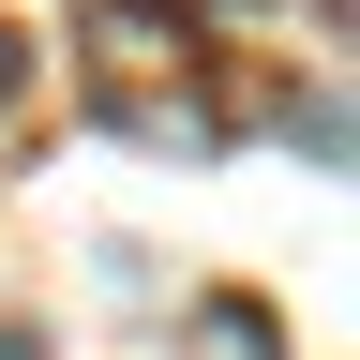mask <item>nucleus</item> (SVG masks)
<instances>
[{
    "instance_id": "nucleus-1",
    "label": "nucleus",
    "mask_w": 360,
    "mask_h": 360,
    "mask_svg": "<svg viewBox=\"0 0 360 360\" xmlns=\"http://www.w3.org/2000/svg\"><path fill=\"white\" fill-rule=\"evenodd\" d=\"M15 90H30V45H15V30H0V105H15Z\"/></svg>"
},
{
    "instance_id": "nucleus-2",
    "label": "nucleus",
    "mask_w": 360,
    "mask_h": 360,
    "mask_svg": "<svg viewBox=\"0 0 360 360\" xmlns=\"http://www.w3.org/2000/svg\"><path fill=\"white\" fill-rule=\"evenodd\" d=\"M0 360H45V345H30V330H0Z\"/></svg>"
}]
</instances>
